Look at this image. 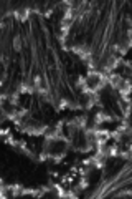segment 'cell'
<instances>
[{"mask_svg": "<svg viewBox=\"0 0 132 199\" xmlns=\"http://www.w3.org/2000/svg\"><path fill=\"white\" fill-rule=\"evenodd\" d=\"M68 106H71L68 100H61L60 101V108H61V110H64V108H68Z\"/></svg>", "mask_w": 132, "mask_h": 199, "instance_id": "cell-3", "label": "cell"}, {"mask_svg": "<svg viewBox=\"0 0 132 199\" xmlns=\"http://www.w3.org/2000/svg\"><path fill=\"white\" fill-rule=\"evenodd\" d=\"M13 48H15L17 51H20V48H22V38H20L18 35L13 38Z\"/></svg>", "mask_w": 132, "mask_h": 199, "instance_id": "cell-2", "label": "cell"}, {"mask_svg": "<svg viewBox=\"0 0 132 199\" xmlns=\"http://www.w3.org/2000/svg\"><path fill=\"white\" fill-rule=\"evenodd\" d=\"M13 15H15V18L18 20V22H25V20H28V17H30V8L28 7L17 8L15 12H13Z\"/></svg>", "mask_w": 132, "mask_h": 199, "instance_id": "cell-1", "label": "cell"}]
</instances>
